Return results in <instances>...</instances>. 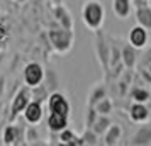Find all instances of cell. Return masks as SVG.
<instances>
[{
  "mask_svg": "<svg viewBox=\"0 0 151 146\" xmlns=\"http://www.w3.org/2000/svg\"><path fill=\"white\" fill-rule=\"evenodd\" d=\"M150 107L146 104H141V102H132L129 107V119L134 122V124H143V122H148L150 119Z\"/></svg>",
  "mask_w": 151,
  "mask_h": 146,
  "instance_id": "cell-14",
  "label": "cell"
},
{
  "mask_svg": "<svg viewBox=\"0 0 151 146\" xmlns=\"http://www.w3.org/2000/svg\"><path fill=\"white\" fill-rule=\"evenodd\" d=\"M131 102H141V104H148L151 100V92L144 87H134L129 92Z\"/></svg>",
  "mask_w": 151,
  "mask_h": 146,
  "instance_id": "cell-20",
  "label": "cell"
},
{
  "mask_svg": "<svg viewBox=\"0 0 151 146\" xmlns=\"http://www.w3.org/2000/svg\"><path fill=\"white\" fill-rule=\"evenodd\" d=\"M53 2V5H60V4H63V0H51Z\"/></svg>",
  "mask_w": 151,
  "mask_h": 146,
  "instance_id": "cell-32",
  "label": "cell"
},
{
  "mask_svg": "<svg viewBox=\"0 0 151 146\" xmlns=\"http://www.w3.org/2000/svg\"><path fill=\"white\" fill-rule=\"evenodd\" d=\"M42 83L48 87L49 92H56L60 88V80H58V75H56L55 70H44V80H42Z\"/></svg>",
  "mask_w": 151,
  "mask_h": 146,
  "instance_id": "cell-21",
  "label": "cell"
},
{
  "mask_svg": "<svg viewBox=\"0 0 151 146\" xmlns=\"http://www.w3.org/2000/svg\"><path fill=\"white\" fill-rule=\"evenodd\" d=\"M48 39L51 48L55 49L58 55H66L71 51L73 44H75V31H68L63 27H53L48 31Z\"/></svg>",
  "mask_w": 151,
  "mask_h": 146,
  "instance_id": "cell-2",
  "label": "cell"
},
{
  "mask_svg": "<svg viewBox=\"0 0 151 146\" xmlns=\"http://www.w3.org/2000/svg\"><path fill=\"white\" fill-rule=\"evenodd\" d=\"M15 2H21V4H22V2H26V0H15Z\"/></svg>",
  "mask_w": 151,
  "mask_h": 146,
  "instance_id": "cell-35",
  "label": "cell"
},
{
  "mask_svg": "<svg viewBox=\"0 0 151 146\" xmlns=\"http://www.w3.org/2000/svg\"><path fill=\"white\" fill-rule=\"evenodd\" d=\"M0 122H2V114H0Z\"/></svg>",
  "mask_w": 151,
  "mask_h": 146,
  "instance_id": "cell-36",
  "label": "cell"
},
{
  "mask_svg": "<svg viewBox=\"0 0 151 146\" xmlns=\"http://www.w3.org/2000/svg\"><path fill=\"white\" fill-rule=\"evenodd\" d=\"M22 117L27 124H39L44 117V109H42V104L37 102V100H31L26 109L22 111Z\"/></svg>",
  "mask_w": 151,
  "mask_h": 146,
  "instance_id": "cell-10",
  "label": "cell"
},
{
  "mask_svg": "<svg viewBox=\"0 0 151 146\" xmlns=\"http://www.w3.org/2000/svg\"><path fill=\"white\" fill-rule=\"evenodd\" d=\"M80 14H82V22L88 31L95 32L102 29L105 22V7L102 0H85L82 4Z\"/></svg>",
  "mask_w": 151,
  "mask_h": 146,
  "instance_id": "cell-1",
  "label": "cell"
},
{
  "mask_svg": "<svg viewBox=\"0 0 151 146\" xmlns=\"http://www.w3.org/2000/svg\"><path fill=\"white\" fill-rule=\"evenodd\" d=\"M32 100V90L29 85H22L19 90L15 92V95L12 97V102H10V107H9V121L14 122L15 119L22 114V111L26 109V105Z\"/></svg>",
  "mask_w": 151,
  "mask_h": 146,
  "instance_id": "cell-4",
  "label": "cell"
},
{
  "mask_svg": "<svg viewBox=\"0 0 151 146\" xmlns=\"http://www.w3.org/2000/svg\"><path fill=\"white\" fill-rule=\"evenodd\" d=\"M122 138V127L119 124H110L107 131L102 134V145L105 146H116Z\"/></svg>",
  "mask_w": 151,
  "mask_h": 146,
  "instance_id": "cell-17",
  "label": "cell"
},
{
  "mask_svg": "<svg viewBox=\"0 0 151 146\" xmlns=\"http://www.w3.org/2000/svg\"><path fill=\"white\" fill-rule=\"evenodd\" d=\"M131 146H148L151 145V124L143 122L137 127V131L131 136L129 139Z\"/></svg>",
  "mask_w": 151,
  "mask_h": 146,
  "instance_id": "cell-13",
  "label": "cell"
},
{
  "mask_svg": "<svg viewBox=\"0 0 151 146\" xmlns=\"http://www.w3.org/2000/svg\"><path fill=\"white\" fill-rule=\"evenodd\" d=\"M99 134H97L92 127H85V131L82 132V139H83V146H95L99 143Z\"/></svg>",
  "mask_w": 151,
  "mask_h": 146,
  "instance_id": "cell-26",
  "label": "cell"
},
{
  "mask_svg": "<svg viewBox=\"0 0 151 146\" xmlns=\"http://www.w3.org/2000/svg\"><path fill=\"white\" fill-rule=\"evenodd\" d=\"M134 5V19L136 24L151 31V5L146 0H132Z\"/></svg>",
  "mask_w": 151,
  "mask_h": 146,
  "instance_id": "cell-8",
  "label": "cell"
},
{
  "mask_svg": "<svg viewBox=\"0 0 151 146\" xmlns=\"http://www.w3.org/2000/svg\"><path fill=\"white\" fill-rule=\"evenodd\" d=\"M144 68H146V70H148V71H150V73H151V63H150V65H148V66H144Z\"/></svg>",
  "mask_w": 151,
  "mask_h": 146,
  "instance_id": "cell-33",
  "label": "cell"
},
{
  "mask_svg": "<svg viewBox=\"0 0 151 146\" xmlns=\"http://www.w3.org/2000/svg\"><path fill=\"white\" fill-rule=\"evenodd\" d=\"M148 39H150V36H148V29H144L143 26H132L129 29V36H127V41L137 49H143L146 44H148Z\"/></svg>",
  "mask_w": 151,
  "mask_h": 146,
  "instance_id": "cell-12",
  "label": "cell"
},
{
  "mask_svg": "<svg viewBox=\"0 0 151 146\" xmlns=\"http://www.w3.org/2000/svg\"><path fill=\"white\" fill-rule=\"evenodd\" d=\"M107 95V87H105V83H95L92 88H90L88 92V97H87V105H93L100 100V99H104Z\"/></svg>",
  "mask_w": 151,
  "mask_h": 146,
  "instance_id": "cell-19",
  "label": "cell"
},
{
  "mask_svg": "<svg viewBox=\"0 0 151 146\" xmlns=\"http://www.w3.org/2000/svg\"><path fill=\"white\" fill-rule=\"evenodd\" d=\"M48 112H58V114H63V116H68L71 114V105H70L68 99L65 97V93L61 92H51L48 97Z\"/></svg>",
  "mask_w": 151,
  "mask_h": 146,
  "instance_id": "cell-7",
  "label": "cell"
},
{
  "mask_svg": "<svg viewBox=\"0 0 151 146\" xmlns=\"http://www.w3.org/2000/svg\"><path fill=\"white\" fill-rule=\"evenodd\" d=\"M4 145V141H2V134H0V146Z\"/></svg>",
  "mask_w": 151,
  "mask_h": 146,
  "instance_id": "cell-34",
  "label": "cell"
},
{
  "mask_svg": "<svg viewBox=\"0 0 151 146\" xmlns=\"http://www.w3.org/2000/svg\"><path fill=\"white\" fill-rule=\"evenodd\" d=\"M39 131L36 129V124H29L26 127V145H42V141H39Z\"/></svg>",
  "mask_w": 151,
  "mask_h": 146,
  "instance_id": "cell-25",
  "label": "cell"
},
{
  "mask_svg": "<svg viewBox=\"0 0 151 146\" xmlns=\"http://www.w3.org/2000/svg\"><path fill=\"white\" fill-rule=\"evenodd\" d=\"M146 2H148V0H146Z\"/></svg>",
  "mask_w": 151,
  "mask_h": 146,
  "instance_id": "cell-38",
  "label": "cell"
},
{
  "mask_svg": "<svg viewBox=\"0 0 151 146\" xmlns=\"http://www.w3.org/2000/svg\"><path fill=\"white\" fill-rule=\"evenodd\" d=\"M5 41H7V29L0 24V48L4 46V42Z\"/></svg>",
  "mask_w": 151,
  "mask_h": 146,
  "instance_id": "cell-30",
  "label": "cell"
},
{
  "mask_svg": "<svg viewBox=\"0 0 151 146\" xmlns=\"http://www.w3.org/2000/svg\"><path fill=\"white\" fill-rule=\"evenodd\" d=\"M139 77L143 78L146 83H151V73L144 68V66H141V70H139Z\"/></svg>",
  "mask_w": 151,
  "mask_h": 146,
  "instance_id": "cell-29",
  "label": "cell"
},
{
  "mask_svg": "<svg viewBox=\"0 0 151 146\" xmlns=\"http://www.w3.org/2000/svg\"><path fill=\"white\" fill-rule=\"evenodd\" d=\"M58 141H60V145H65V146H83L82 136H78L70 127H65L63 131L58 132Z\"/></svg>",
  "mask_w": 151,
  "mask_h": 146,
  "instance_id": "cell-18",
  "label": "cell"
},
{
  "mask_svg": "<svg viewBox=\"0 0 151 146\" xmlns=\"http://www.w3.org/2000/svg\"><path fill=\"white\" fill-rule=\"evenodd\" d=\"M112 12L121 21L129 19L132 14V0H112Z\"/></svg>",
  "mask_w": 151,
  "mask_h": 146,
  "instance_id": "cell-16",
  "label": "cell"
},
{
  "mask_svg": "<svg viewBox=\"0 0 151 146\" xmlns=\"http://www.w3.org/2000/svg\"><path fill=\"white\" fill-rule=\"evenodd\" d=\"M2 141L5 146L26 145V127L19 122H9L2 131Z\"/></svg>",
  "mask_w": 151,
  "mask_h": 146,
  "instance_id": "cell-5",
  "label": "cell"
},
{
  "mask_svg": "<svg viewBox=\"0 0 151 146\" xmlns=\"http://www.w3.org/2000/svg\"><path fill=\"white\" fill-rule=\"evenodd\" d=\"M31 90H32V100H37V102H41V104H44V102L48 100L49 93H51L44 83L36 85V87H32Z\"/></svg>",
  "mask_w": 151,
  "mask_h": 146,
  "instance_id": "cell-24",
  "label": "cell"
},
{
  "mask_svg": "<svg viewBox=\"0 0 151 146\" xmlns=\"http://www.w3.org/2000/svg\"><path fill=\"white\" fill-rule=\"evenodd\" d=\"M97 111L95 107H92V105H87V117H85V127H92L93 126V122H95L97 119Z\"/></svg>",
  "mask_w": 151,
  "mask_h": 146,
  "instance_id": "cell-27",
  "label": "cell"
},
{
  "mask_svg": "<svg viewBox=\"0 0 151 146\" xmlns=\"http://www.w3.org/2000/svg\"><path fill=\"white\" fill-rule=\"evenodd\" d=\"M22 78H24V83L29 85L31 88L42 83V80H44V68H42V65L37 61H29L24 66Z\"/></svg>",
  "mask_w": 151,
  "mask_h": 146,
  "instance_id": "cell-6",
  "label": "cell"
},
{
  "mask_svg": "<svg viewBox=\"0 0 151 146\" xmlns=\"http://www.w3.org/2000/svg\"><path fill=\"white\" fill-rule=\"evenodd\" d=\"M121 61L126 70H134L139 61V49L134 48L129 41L121 42Z\"/></svg>",
  "mask_w": 151,
  "mask_h": 146,
  "instance_id": "cell-9",
  "label": "cell"
},
{
  "mask_svg": "<svg viewBox=\"0 0 151 146\" xmlns=\"http://www.w3.org/2000/svg\"><path fill=\"white\" fill-rule=\"evenodd\" d=\"M53 17H55V21L58 22L60 27L68 29V31H73V29H75L73 15H71V12H70L63 4H60V5H53Z\"/></svg>",
  "mask_w": 151,
  "mask_h": 146,
  "instance_id": "cell-11",
  "label": "cell"
},
{
  "mask_svg": "<svg viewBox=\"0 0 151 146\" xmlns=\"http://www.w3.org/2000/svg\"><path fill=\"white\" fill-rule=\"evenodd\" d=\"M93 107H95L97 114L110 116V114H112V111H114V102H112V100H110V99L107 97V95H105V97L100 99V100H99V102H97V104L93 105Z\"/></svg>",
  "mask_w": 151,
  "mask_h": 146,
  "instance_id": "cell-23",
  "label": "cell"
},
{
  "mask_svg": "<svg viewBox=\"0 0 151 146\" xmlns=\"http://www.w3.org/2000/svg\"><path fill=\"white\" fill-rule=\"evenodd\" d=\"M92 44H93L95 60L99 61V65L102 66L104 73L107 75V73H109V58H110V41H109V37L105 36V32H104L102 29H99V31L93 32Z\"/></svg>",
  "mask_w": 151,
  "mask_h": 146,
  "instance_id": "cell-3",
  "label": "cell"
},
{
  "mask_svg": "<svg viewBox=\"0 0 151 146\" xmlns=\"http://www.w3.org/2000/svg\"><path fill=\"white\" fill-rule=\"evenodd\" d=\"M150 63H151V48L148 49V51L143 55V58L139 60V65H141V66H148Z\"/></svg>",
  "mask_w": 151,
  "mask_h": 146,
  "instance_id": "cell-28",
  "label": "cell"
},
{
  "mask_svg": "<svg viewBox=\"0 0 151 146\" xmlns=\"http://www.w3.org/2000/svg\"><path fill=\"white\" fill-rule=\"evenodd\" d=\"M150 92H151V90H150Z\"/></svg>",
  "mask_w": 151,
  "mask_h": 146,
  "instance_id": "cell-39",
  "label": "cell"
},
{
  "mask_svg": "<svg viewBox=\"0 0 151 146\" xmlns=\"http://www.w3.org/2000/svg\"><path fill=\"white\" fill-rule=\"evenodd\" d=\"M5 83H7V80L4 75H0V100L4 99V93H5Z\"/></svg>",
  "mask_w": 151,
  "mask_h": 146,
  "instance_id": "cell-31",
  "label": "cell"
},
{
  "mask_svg": "<svg viewBox=\"0 0 151 146\" xmlns=\"http://www.w3.org/2000/svg\"><path fill=\"white\" fill-rule=\"evenodd\" d=\"M112 124V121H110V116H104V114H99L95 119V122L92 126V129L99 134V136H102L104 132L107 131V127Z\"/></svg>",
  "mask_w": 151,
  "mask_h": 146,
  "instance_id": "cell-22",
  "label": "cell"
},
{
  "mask_svg": "<svg viewBox=\"0 0 151 146\" xmlns=\"http://www.w3.org/2000/svg\"><path fill=\"white\" fill-rule=\"evenodd\" d=\"M46 124H48L49 132L56 134V132L63 131L65 127H68L70 117L68 116H63V114H58V112H49L48 119H46Z\"/></svg>",
  "mask_w": 151,
  "mask_h": 146,
  "instance_id": "cell-15",
  "label": "cell"
},
{
  "mask_svg": "<svg viewBox=\"0 0 151 146\" xmlns=\"http://www.w3.org/2000/svg\"><path fill=\"white\" fill-rule=\"evenodd\" d=\"M148 4H150V5H151V0H148Z\"/></svg>",
  "mask_w": 151,
  "mask_h": 146,
  "instance_id": "cell-37",
  "label": "cell"
}]
</instances>
